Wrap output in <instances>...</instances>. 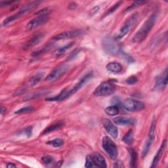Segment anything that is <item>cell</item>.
I'll return each instance as SVG.
<instances>
[{
    "instance_id": "1",
    "label": "cell",
    "mask_w": 168,
    "mask_h": 168,
    "mask_svg": "<svg viewBox=\"0 0 168 168\" xmlns=\"http://www.w3.org/2000/svg\"><path fill=\"white\" fill-rule=\"evenodd\" d=\"M158 17V14L157 12H154L151 14L149 18L145 21L142 27L134 35L132 39V41L133 43H140L146 39L153 27H154Z\"/></svg>"
},
{
    "instance_id": "2",
    "label": "cell",
    "mask_w": 168,
    "mask_h": 168,
    "mask_svg": "<svg viewBox=\"0 0 168 168\" xmlns=\"http://www.w3.org/2000/svg\"><path fill=\"white\" fill-rule=\"evenodd\" d=\"M102 46L105 52L111 55H118L121 53V48L118 43L110 36H106L102 41Z\"/></svg>"
},
{
    "instance_id": "3",
    "label": "cell",
    "mask_w": 168,
    "mask_h": 168,
    "mask_svg": "<svg viewBox=\"0 0 168 168\" xmlns=\"http://www.w3.org/2000/svg\"><path fill=\"white\" fill-rule=\"evenodd\" d=\"M116 91V86L111 81H106L100 84L93 91L97 97H106L113 94Z\"/></svg>"
},
{
    "instance_id": "4",
    "label": "cell",
    "mask_w": 168,
    "mask_h": 168,
    "mask_svg": "<svg viewBox=\"0 0 168 168\" xmlns=\"http://www.w3.org/2000/svg\"><path fill=\"white\" fill-rule=\"evenodd\" d=\"M41 2L40 1H34V2H32L30 3H29L26 5H25L24 7H22V8L16 13L13 14V15L7 18L3 23V25H7L9 23H11V22L14 21V20H16L17 19H19V17H22L23 15V14L30 12V11H32V9H35L36 7H37L40 3Z\"/></svg>"
},
{
    "instance_id": "5",
    "label": "cell",
    "mask_w": 168,
    "mask_h": 168,
    "mask_svg": "<svg viewBox=\"0 0 168 168\" xmlns=\"http://www.w3.org/2000/svg\"><path fill=\"white\" fill-rule=\"evenodd\" d=\"M102 145L105 151L112 160H116L118 157V149L116 145L110 137L105 136L102 140Z\"/></svg>"
},
{
    "instance_id": "6",
    "label": "cell",
    "mask_w": 168,
    "mask_h": 168,
    "mask_svg": "<svg viewBox=\"0 0 168 168\" xmlns=\"http://www.w3.org/2000/svg\"><path fill=\"white\" fill-rule=\"evenodd\" d=\"M138 19V13L133 14L132 16L130 17L127 20L126 22L123 26L121 28V29L119 31V33L118 35L116 36V39H122L123 37H124L131 30V28H132Z\"/></svg>"
},
{
    "instance_id": "7",
    "label": "cell",
    "mask_w": 168,
    "mask_h": 168,
    "mask_svg": "<svg viewBox=\"0 0 168 168\" xmlns=\"http://www.w3.org/2000/svg\"><path fill=\"white\" fill-rule=\"evenodd\" d=\"M122 106L126 110L131 112L142 111L145 106L144 103H143V102L132 99H126L123 102Z\"/></svg>"
},
{
    "instance_id": "8",
    "label": "cell",
    "mask_w": 168,
    "mask_h": 168,
    "mask_svg": "<svg viewBox=\"0 0 168 168\" xmlns=\"http://www.w3.org/2000/svg\"><path fill=\"white\" fill-rule=\"evenodd\" d=\"M69 69V67L68 65L62 64L59 67L53 70L50 74L46 77V81H55L61 78L65 73L67 72Z\"/></svg>"
},
{
    "instance_id": "9",
    "label": "cell",
    "mask_w": 168,
    "mask_h": 168,
    "mask_svg": "<svg viewBox=\"0 0 168 168\" xmlns=\"http://www.w3.org/2000/svg\"><path fill=\"white\" fill-rule=\"evenodd\" d=\"M49 20V14H43V15H38L34 19L31 20L28 23L26 28L28 30H32L41 25L46 24Z\"/></svg>"
},
{
    "instance_id": "10",
    "label": "cell",
    "mask_w": 168,
    "mask_h": 168,
    "mask_svg": "<svg viewBox=\"0 0 168 168\" xmlns=\"http://www.w3.org/2000/svg\"><path fill=\"white\" fill-rule=\"evenodd\" d=\"M83 33L82 30H70L64 32L62 33L58 34L56 35H54L52 38L54 40H64L71 38H76L78 35H80Z\"/></svg>"
},
{
    "instance_id": "11",
    "label": "cell",
    "mask_w": 168,
    "mask_h": 168,
    "mask_svg": "<svg viewBox=\"0 0 168 168\" xmlns=\"http://www.w3.org/2000/svg\"><path fill=\"white\" fill-rule=\"evenodd\" d=\"M92 76H93V72H89V73H87L85 76H84L82 78L80 79L79 81L75 85L74 87H72V89H69V91H68L69 97L72 95H74L78 91H79L80 89H81L82 87L92 78Z\"/></svg>"
},
{
    "instance_id": "12",
    "label": "cell",
    "mask_w": 168,
    "mask_h": 168,
    "mask_svg": "<svg viewBox=\"0 0 168 168\" xmlns=\"http://www.w3.org/2000/svg\"><path fill=\"white\" fill-rule=\"evenodd\" d=\"M103 125L106 129V132L110 135L112 138H117L118 135V128H117L112 122L109 120L108 119L105 118L103 120Z\"/></svg>"
},
{
    "instance_id": "13",
    "label": "cell",
    "mask_w": 168,
    "mask_h": 168,
    "mask_svg": "<svg viewBox=\"0 0 168 168\" xmlns=\"http://www.w3.org/2000/svg\"><path fill=\"white\" fill-rule=\"evenodd\" d=\"M167 84V68L156 79L154 89L158 91H162L165 89Z\"/></svg>"
},
{
    "instance_id": "14",
    "label": "cell",
    "mask_w": 168,
    "mask_h": 168,
    "mask_svg": "<svg viewBox=\"0 0 168 168\" xmlns=\"http://www.w3.org/2000/svg\"><path fill=\"white\" fill-rule=\"evenodd\" d=\"M43 34L39 33V34L34 35L32 38H31L27 41V43L23 47V49L24 50H28L29 49L34 47L35 46L38 44V43L40 42V41L41 40V39H43Z\"/></svg>"
},
{
    "instance_id": "15",
    "label": "cell",
    "mask_w": 168,
    "mask_h": 168,
    "mask_svg": "<svg viewBox=\"0 0 168 168\" xmlns=\"http://www.w3.org/2000/svg\"><path fill=\"white\" fill-rule=\"evenodd\" d=\"M93 164L95 167H106V162L105 158L102 156L98 152H95L93 154L91 155Z\"/></svg>"
},
{
    "instance_id": "16",
    "label": "cell",
    "mask_w": 168,
    "mask_h": 168,
    "mask_svg": "<svg viewBox=\"0 0 168 168\" xmlns=\"http://www.w3.org/2000/svg\"><path fill=\"white\" fill-rule=\"evenodd\" d=\"M166 144H167V140H164L162 142L161 146H160V149L157 151V153L156 154L154 159H153L150 167H155L158 165L159 161L160 160V159H161V158H162V156L163 155V153H164V150L165 149Z\"/></svg>"
},
{
    "instance_id": "17",
    "label": "cell",
    "mask_w": 168,
    "mask_h": 168,
    "mask_svg": "<svg viewBox=\"0 0 168 168\" xmlns=\"http://www.w3.org/2000/svg\"><path fill=\"white\" fill-rule=\"evenodd\" d=\"M114 122L117 125H120V126H126V125H134L136 123V120L130 118H127V117H117V118L114 119Z\"/></svg>"
},
{
    "instance_id": "18",
    "label": "cell",
    "mask_w": 168,
    "mask_h": 168,
    "mask_svg": "<svg viewBox=\"0 0 168 168\" xmlns=\"http://www.w3.org/2000/svg\"><path fill=\"white\" fill-rule=\"evenodd\" d=\"M106 68L107 70H108L109 72L116 73V74L120 73L122 70V65L119 62H109L106 65Z\"/></svg>"
},
{
    "instance_id": "19",
    "label": "cell",
    "mask_w": 168,
    "mask_h": 168,
    "mask_svg": "<svg viewBox=\"0 0 168 168\" xmlns=\"http://www.w3.org/2000/svg\"><path fill=\"white\" fill-rule=\"evenodd\" d=\"M64 123L62 122H58L57 123H53V125L49 126L48 127H47L44 131H43V132L42 134L44 135V134L53 132V131H55L61 129L62 127H64Z\"/></svg>"
},
{
    "instance_id": "20",
    "label": "cell",
    "mask_w": 168,
    "mask_h": 168,
    "mask_svg": "<svg viewBox=\"0 0 168 168\" xmlns=\"http://www.w3.org/2000/svg\"><path fill=\"white\" fill-rule=\"evenodd\" d=\"M155 127H156V118L154 116L151 122V125L149 129V138L148 140L153 142L154 139V137H155Z\"/></svg>"
},
{
    "instance_id": "21",
    "label": "cell",
    "mask_w": 168,
    "mask_h": 168,
    "mask_svg": "<svg viewBox=\"0 0 168 168\" xmlns=\"http://www.w3.org/2000/svg\"><path fill=\"white\" fill-rule=\"evenodd\" d=\"M74 45V42H73V41H71L69 43H68V44H67L66 46H62L60 48H58V49H57L55 51V55L56 57H60L62 55H63L66 51H67L68 49H69L70 47H72Z\"/></svg>"
},
{
    "instance_id": "22",
    "label": "cell",
    "mask_w": 168,
    "mask_h": 168,
    "mask_svg": "<svg viewBox=\"0 0 168 168\" xmlns=\"http://www.w3.org/2000/svg\"><path fill=\"white\" fill-rule=\"evenodd\" d=\"M130 154V167H136L137 165V152L133 149H129Z\"/></svg>"
},
{
    "instance_id": "23",
    "label": "cell",
    "mask_w": 168,
    "mask_h": 168,
    "mask_svg": "<svg viewBox=\"0 0 168 168\" xmlns=\"http://www.w3.org/2000/svg\"><path fill=\"white\" fill-rule=\"evenodd\" d=\"M123 141L127 144H131L133 143L134 138H133V132L132 129L129 130L128 132L123 136Z\"/></svg>"
},
{
    "instance_id": "24",
    "label": "cell",
    "mask_w": 168,
    "mask_h": 168,
    "mask_svg": "<svg viewBox=\"0 0 168 168\" xmlns=\"http://www.w3.org/2000/svg\"><path fill=\"white\" fill-rule=\"evenodd\" d=\"M48 92L46 91H38V92H35L34 93L30 94V95H28L27 96H26L24 98V100H32L34 99H36L38 97H40L41 96L47 94Z\"/></svg>"
},
{
    "instance_id": "25",
    "label": "cell",
    "mask_w": 168,
    "mask_h": 168,
    "mask_svg": "<svg viewBox=\"0 0 168 168\" xmlns=\"http://www.w3.org/2000/svg\"><path fill=\"white\" fill-rule=\"evenodd\" d=\"M43 76H44V74H43V73H39V74L35 75L34 76L31 78L30 80H29L28 84L30 86L35 85L41 81V79L43 78Z\"/></svg>"
},
{
    "instance_id": "26",
    "label": "cell",
    "mask_w": 168,
    "mask_h": 168,
    "mask_svg": "<svg viewBox=\"0 0 168 168\" xmlns=\"http://www.w3.org/2000/svg\"><path fill=\"white\" fill-rule=\"evenodd\" d=\"M105 111L108 115L113 116L118 115L119 114L120 109L118 106L114 105V106H111L106 108Z\"/></svg>"
},
{
    "instance_id": "27",
    "label": "cell",
    "mask_w": 168,
    "mask_h": 168,
    "mask_svg": "<svg viewBox=\"0 0 168 168\" xmlns=\"http://www.w3.org/2000/svg\"><path fill=\"white\" fill-rule=\"evenodd\" d=\"M146 3H147V1H137V2H135L131 5H129L127 7V8L125 10H124V13H127V12H129V11H130L131 10L136 9V8H137V7L144 5Z\"/></svg>"
},
{
    "instance_id": "28",
    "label": "cell",
    "mask_w": 168,
    "mask_h": 168,
    "mask_svg": "<svg viewBox=\"0 0 168 168\" xmlns=\"http://www.w3.org/2000/svg\"><path fill=\"white\" fill-rule=\"evenodd\" d=\"M47 144H49V145H51L55 148L60 147L64 144V141L62 139H61V138H55V139H53L52 141H47Z\"/></svg>"
},
{
    "instance_id": "29",
    "label": "cell",
    "mask_w": 168,
    "mask_h": 168,
    "mask_svg": "<svg viewBox=\"0 0 168 168\" xmlns=\"http://www.w3.org/2000/svg\"><path fill=\"white\" fill-rule=\"evenodd\" d=\"M152 142L149 141V140H147V141H146L145 144H144V147L143 148V150H142V157L143 158H144L146 156V155H147L148 154V152L150 149V147L152 145Z\"/></svg>"
},
{
    "instance_id": "30",
    "label": "cell",
    "mask_w": 168,
    "mask_h": 168,
    "mask_svg": "<svg viewBox=\"0 0 168 168\" xmlns=\"http://www.w3.org/2000/svg\"><path fill=\"white\" fill-rule=\"evenodd\" d=\"M53 47L52 43H49V44L47 45L46 46H44L42 49H40L38 51H35L33 53V56H38L40 55H41L43 53H46V51H48Z\"/></svg>"
},
{
    "instance_id": "31",
    "label": "cell",
    "mask_w": 168,
    "mask_h": 168,
    "mask_svg": "<svg viewBox=\"0 0 168 168\" xmlns=\"http://www.w3.org/2000/svg\"><path fill=\"white\" fill-rule=\"evenodd\" d=\"M122 3V2H118V3H116L115 5H114L111 8L109 9L106 13H105V14L103 15V17H106L108 15H109L110 14H112V13H114L115 11H116L117 9H118V7H120V5H121V4Z\"/></svg>"
},
{
    "instance_id": "32",
    "label": "cell",
    "mask_w": 168,
    "mask_h": 168,
    "mask_svg": "<svg viewBox=\"0 0 168 168\" xmlns=\"http://www.w3.org/2000/svg\"><path fill=\"white\" fill-rule=\"evenodd\" d=\"M41 161L43 162V164H44L47 166H48L49 165H51L53 163H55L54 158L53 157H51V156H47L42 157Z\"/></svg>"
},
{
    "instance_id": "33",
    "label": "cell",
    "mask_w": 168,
    "mask_h": 168,
    "mask_svg": "<svg viewBox=\"0 0 168 168\" xmlns=\"http://www.w3.org/2000/svg\"><path fill=\"white\" fill-rule=\"evenodd\" d=\"M34 110V108L32 106H28L26 107H24V108H22L19 110H18L17 111H16L15 114H23V113H26V112H31L32 111Z\"/></svg>"
},
{
    "instance_id": "34",
    "label": "cell",
    "mask_w": 168,
    "mask_h": 168,
    "mask_svg": "<svg viewBox=\"0 0 168 168\" xmlns=\"http://www.w3.org/2000/svg\"><path fill=\"white\" fill-rule=\"evenodd\" d=\"M85 167H94L93 161V159H92L91 155V156H87Z\"/></svg>"
},
{
    "instance_id": "35",
    "label": "cell",
    "mask_w": 168,
    "mask_h": 168,
    "mask_svg": "<svg viewBox=\"0 0 168 168\" xmlns=\"http://www.w3.org/2000/svg\"><path fill=\"white\" fill-rule=\"evenodd\" d=\"M79 51H80V50L79 49H76V50H74V51H72L70 55H69V56H68V57H67V61H71V60H72V59H74V58L79 54Z\"/></svg>"
},
{
    "instance_id": "36",
    "label": "cell",
    "mask_w": 168,
    "mask_h": 168,
    "mask_svg": "<svg viewBox=\"0 0 168 168\" xmlns=\"http://www.w3.org/2000/svg\"><path fill=\"white\" fill-rule=\"evenodd\" d=\"M138 82V79L137 77L132 76L129 77V78H127V79L126 80V82L129 84V85H133L135 84H136Z\"/></svg>"
},
{
    "instance_id": "37",
    "label": "cell",
    "mask_w": 168,
    "mask_h": 168,
    "mask_svg": "<svg viewBox=\"0 0 168 168\" xmlns=\"http://www.w3.org/2000/svg\"><path fill=\"white\" fill-rule=\"evenodd\" d=\"M50 12L49 9L48 7H46V8H43L41 10H40L38 12L35 13V14H37V15H43V14H49Z\"/></svg>"
},
{
    "instance_id": "38",
    "label": "cell",
    "mask_w": 168,
    "mask_h": 168,
    "mask_svg": "<svg viewBox=\"0 0 168 168\" xmlns=\"http://www.w3.org/2000/svg\"><path fill=\"white\" fill-rule=\"evenodd\" d=\"M32 126H28L24 130V133L28 137H30L32 134Z\"/></svg>"
},
{
    "instance_id": "39",
    "label": "cell",
    "mask_w": 168,
    "mask_h": 168,
    "mask_svg": "<svg viewBox=\"0 0 168 168\" xmlns=\"http://www.w3.org/2000/svg\"><path fill=\"white\" fill-rule=\"evenodd\" d=\"M100 9V7L99 6H96V7H93V9H91L90 11H89V16L90 17H93V15H95V14Z\"/></svg>"
},
{
    "instance_id": "40",
    "label": "cell",
    "mask_w": 168,
    "mask_h": 168,
    "mask_svg": "<svg viewBox=\"0 0 168 168\" xmlns=\"http://www.w3.org/2000/svg\"><path fill=\"white\" fill-rule=\"evenodd\" d=\"M17 3V2L15 1H5V2H1L0 5L2 7H5V6H9V5H12L13 3Z\"/></svg>"
},
{
    "instance_id": "41",
    "label": "cell",
    "mask_w": 168,
    "mask_h": 168,
    "mask_svg": "<svg viewBox=\"0 0 168 168\" xmlns=\"http://www.w3.org/2000/svg\"><path fill=\"white\" fill-rule=\"evenodd\" d=\"M78 6L77 3L75 2H72L68 5V9H74L76 8V7Z\"/></svg>"
},
{
    "instance_id": "42",
    "label": "cell",
    "mask_w": 168,
    "mask_h": 168,
    "mask_svg": "<svg viewBox=\"0 0 168 168\" xmlns=\"http://www.w3.org/2000/svg\"><path fill=\"white\" fill-rule=\"evenodd\" d=\"M123 167V165L122 163L120 162H117L114 165V167Z\"/></svg>"
},
{
    "instance_id": "43",
    "label": "cell",
    "mask_w": 168,
    "mask_h": 168,
    "mask_svg": "<svg viewBox=\"0 0 168 168\" xmlns=\"http://www.w3.org/2000/svg\"><path fill=\"white\" fill-rule=\"evenodd\" d=\"M17 167L16 165H14V164H11V163H9V164H8L7 165V168H10V167Z\"/></svg>"
},
{
    "instance_id": "44",
    "label": "cell",
    "mask_w": 168,
    "mask_h": 168,
    "mask_svg": "<svg viewBox=\"0 0 168 168\" xmlns=\"http://www.w3.org/2000/svg\"><path fill=\"white\" fill-rule=\"evenodd\" d=\"M0 112H1V114H3V113L6 112V108H3V106H2L1 111H0Z\"/></svg>"
}]
</instances>
